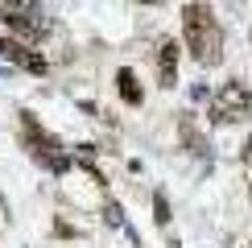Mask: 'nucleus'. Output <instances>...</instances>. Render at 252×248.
<instances>
[{
  "label": "nucleus",
  "mask_w": 252,
  "mask_h": 248,
  "mask_svg": "<svg viewBox=\"0 0 252 248\" xmlns=\"http://www.w3.org/2000/svg\"><path fill=\"white\" fill-rule=\"evenodd\" d=\"M182 33H186V50H190L198 66H219L223 62V29H219L207 0L182 4Z\"/></svg>",
  "instance_id": "f257e3e1"
},
{
  "label": "nucleus",
  "mask_w": 252,
  "mask_h": 248,
  "mask_svg": "<svg viewBox=\"0 0 252 248\" xmlns=\"http://www.w3.org/2000/svg\"><path fill=\"white\" fill-rule=\"evenodd\" d=\"M207 120L211 124H248L252 120V91L240 79L223 83L207 103Z\"/></svg>",
  "instance_id": "f03ea898"
},
{
  "label": "nucleus",
  "mask_w": 252,
  "mask_h": 248,
  "mask_svg": "<svg viewBox=\"0 0 252 248\" xmlns=\"http://www.w3.org/2000/svg\"><path fill=\"white\" fill-rule=\"evenodd\" d=\"M21 124H25V145H29V153H33V161H41L50 174H66L70 161H75V153L62 149V141L50 137V132L41 128V124L29 116V112H21Z\"/></svg>",
  "instance_id": "7ed1b4c3"
},
{
  "label": "nucleus",
  "mask_w": 252,
  "mask_h": 248,
  "mask_svg": "<svg viewBox=\"0 0 252 248\" xmlns=\"http://www.w3.org/2000/svg\"><path fill=\"white\" fill-rule=\"evenodd\" d=\"M0 58L4 62H13V66H21V70H29V75H46L50 70V62L37 54V50H29V41H21V37H13V33H0Z\"/></svg>",
  "instance_id": "20e7f679"
},
{
  "label": "nucleus",
  "mask_w": 252,
  "mask_h": 248,
  "mask_svg": "<svg viewBox=\"0 0 252 248\" xmlns=\"http://www.w3.org/2000/svg\"><path fill=\"white\" fill-rule=\"evenodd\" d=\"M178 58H182V46L174 37H165L157 46V79H161V87H174L178 83Z\"/></svg>",
  "instance_id": "39448f33"
},
{
  "label": "nucleus",
  "mask_w": 252,
  "mask_h": 248,
  "mask_svg": "<svg viewBox=\"0 0 252 248\" xmlns=\"http://www.w3.org/2000/svg\"><path fill=\"white\" fill-rule=\"evenodd\" d=\"M178 137H182L186 153H194V157H203V153H207V137L198 132V124H194L190 112H182V116H178Z\"/></svg>",
  "instance_id": "423d86ee"
},
{
  "label": "nucleus",
  "mask_w": 252,
  "mask_h": 248,
  "mask_svg": "<svg viewBox=\"0 0 252 248\" xmlns=\"http://www.w3.org/2000/svg\"><path fill=\"white\" fill-rule=\"evenodd\" d=\"M116 91H120V99L128 103V108H141V103H145V91H141V83H136V75L128 66L116 70Z\"/></svg>",
  "instance_id": "0eeeda50"
},
{
  "label": "nucleus",
  "mask_w": 252,
  "mask_h": 248,
  "mask_svg": "<svg viewBox=\"0 0 252 248\" xmlns=\"http://www.w3.org/2000/svg\"><path fill=\"white\" fill-rule=\"evenodd\" d=\"M0 17H41L37 0H0Z\"/></svg>",
  "instance_id": "6e6552de"
},
{
  "label": "nucleus",
  "mask_w": 252,
  "mask_h": 248,
  "mask_svg": "<svg viewBox=\"0 0 252 248\" xmlns=\"http://www.w3.org/2000/svg\"><path fill=\"white\" fill-rule=\"evenodd\" d=\"M103 219H108L112 227H124V232H128V223H124V211H120V203H116V199L103 203Z\"/></svg>",
  "instance_id": "1a4fd4ad"
},
{
  "label": "nucleus",
  "mask_w": 252,
  "mask_h": 248,
  "mask_svg": "<svg viewBox=\"0 0 252 248\" xmlns=\"http://www.w3.org/2000/svg\"><path fill=\"white\" fill-rule=\"evenodd\" d=\"M153 219H157V223H161V227H165V223H170V199H165V194H161V190H157V194H153Z\"/></svg>",
  "instance_id": "9d476101"
},
{
  "label": "nucleus",
  "mask_w": 252,
  "mask_h": 248,
  "mask_svg": "<svg viewBox=\"0 0 252 248\" xmlns=\"http://www.w3.org/2000/svg\"><path fill=\"white\" fill-rule=\"evenodd\" d=\"M141 4H165V0H141Z\"/></svg>",
  "instance_id": "9b49d317"
},
{
  "label": "nucleus",
  "mask_w": 252,
  "mask_h": 248,
  "mask_svg": "<svg viewBox=\"0 0 252 248\" xmlns=\"http://www.w3.org/2000/svg\"><path fill=\"white\" fill-rule=\"evenodd\" d=\"M248 248H252V244H248Z\"/></svg>",
  "instance_id": "f8f14e48"
}]
</instances>
